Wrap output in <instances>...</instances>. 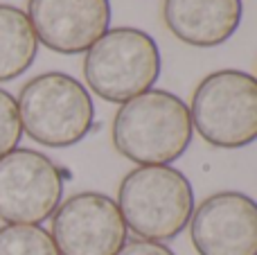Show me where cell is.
Returning <instances> with one entry per match:
<instances>
[{"label":"cell","instance_id":"cell-1","mask_svg":"<svg viewBox=\"0 0 257 255\" xmlns=\"http://www.w3.org/2000/svg\"><path fill=\"white\" fill-rule=\"evenodd\" d=\"M190 106L178 95L151 88L117 108L113 117V145L138 165H169L192 145Z\"/></svg>","mask_w":257,"mask_h":255},{"label":"cell","instance_id":"cell-2","mask_svg":"<svg viewBox=\"0 0 257 255\" xmlns=\"http://www.w3.org/2000/svg\"><path fill=\"white\" fill-rule=\"evenodd\" d=\"M117 208L126 230L149 242H169L194 215V190L172 165H140L122 179Z\"/></svg>","mask_w":257,"mask_h":255},{"label":"cell","instance_id":"cell-3","mask_svg":"<svg viewBox=\"0 0 257 255\" xmlns=\"http://www.w3.org/2000/svg\"><path fill=\"white\" fill-rule=\"evenodd\" d=\"M16 104L23 134L45 147H72L95 124V104L88 88L66 72L36 75L21 88Z\"/></svg>","mask_w":257,"mask_h":255},{"label":"cell","instance_id":"cell-4","mask_svg":"<svg viewBox=\"0 0 257 255\" xmlns=\"http://www.w3.org/2000/svg\"><path fill=\"white\" fill-rule=\"evenodd\" d=\"M160 77V50L138 27H108L84 57V79L106 102L124 104L151 90Z\"/></svg>","mask_w":257,"mask_h":255},{"label":"cell","instance_id":"cell-5","mask_svg":"<svg viewBox=\"0 0 257 255\" xmlns=\"http://www.w3.org/2000/svg\"><path fill=\"white\" fill-rule=\"evenodd\" d=\"M192 126L208 145L239 149L257 140V79L244 70L210 72L192 95Z\"/></svg>","mask_w":257,"mask_h":255},{"label":"cell","instance_id":"cell-6","mask_svg":"<svg viewBox=\"0 0 257 255\" xmlns=\"http://www.w3.org/2000/svg\"><path fill=\"white\" fill-rule=\"evenodd\" d=\"M63 197V172L34 149H14L0 158V219L39 226L50 219Z\"/></svg>","mask_w":257,"mask_h":255},{"label":"cell","instance_id":"cell-7","mask_svg":"<svg viewBox=\"0 0 257 255\" xmlns=\"http://www.w3.org/2000/svg\"><path fill=\"white\" fill-rule=\"evenodd\" d=\"M126 233L117 201L102 192H77L59 203L50 230L59 255H117Z\"/></svg>","mask_w":257,"mask_h":255},{"label":"cell","instance_id":"cell-8","mask_svg":"<svg viewBox=\"0 0 257 255\" xmlns=\"http://www.w3.org/2000/svg\"><path fill=\"white\" fill-rule=\"evenodd\" d=\"M190 237L199 255H257V201L237 190L203 199L190 219Z\"/></svg>","mask_w":257,"mask_h":255},{"label":"cell","instance_id":"cell-9","mask_svg":"<svg viewBox=\"0 0 257 255\" xmlns=\"http://www.w3.org/2000/svg\"><path fill=\"white\" fill-rule=\"evenodd\" d=\"M39 43L59 54H81L111 25V0H30Z\"/></svg>","mask_w":257,"mask_h":255},{"label":"cell","instance_id":"cell-10","mask_svg":"<svg viewBox=\"0 0 257 255\" xmlns=\"http://www.w3.org/2000/svg\"><path fill=\"white\" fill-rule=\"evenodd\" d=\"M241 0H165L163 18L178 41L194 48H217L237 32Z\"/></svg>","mask_w":257,"mask_h":255},{"label":"cell","instance_id":"cell-11","mask_svg":"<svg viewBox=\"0 0 257 255\" xmlns=\"http://www.w3.org/2000/svg\"><path fill=\"white\" fill-rule=\"evenodd\" d=\"M39 39L23 9L0 3V81H12L30 70Z\"/></svg>","mask_w":257,"mask_h":255},{"label":"cell","instance_id":"cell-12","mask_svg":"<svg viewBox=\"0 0 257 255\" xmlns=\"http://www.w3.org/2000/svg\"><path fill=\"white\" fill-rule=\"evenodd\" d=\"M0 255H59L52 235L41 226L7 224L0 228Z\"/></svg>","mask_w":257,"mask_h":255},{"label":"cell","instance_id":"cell-13","mask_svg":"<svg viewBox=\"0 0 257 255\" xmlns=\"http://www.w3.org/2000/svg\"><path fill=\"white\" fill-rule=\"evenodd\" d=\"M23 138V124L18 115V104L12 93L0 88V158L18 149Z\"/></svg>","mask_w":257,"mask_h":255},{"label":"cell","instance_id":"cell-14","mask_svg":"<svg viewBox=\"0 0 257 255\" xmlns=\"http://www.w3.org/2000/svg\"><path fill=\"white\" fill-rule=\"evenodd\" d=\"M117 255H176L169 246L160 242H149V239H133V242H126L124 246L120 248Z\"/></svg>","mask_w":257,"mask_h":255},{"label":"cell","instance_id":"cell-15","mask_svg":"<svg viewBox=\"0 0 257 255\" xmlns=\"http://www.w3.org/2000/svg\"><path fill=\"white\" fill-rule=\"evenodd\" d=\"M255 79H257V77H255Z\"/></svg>","mask_w":257,"mask_h":255}]
</instances>
